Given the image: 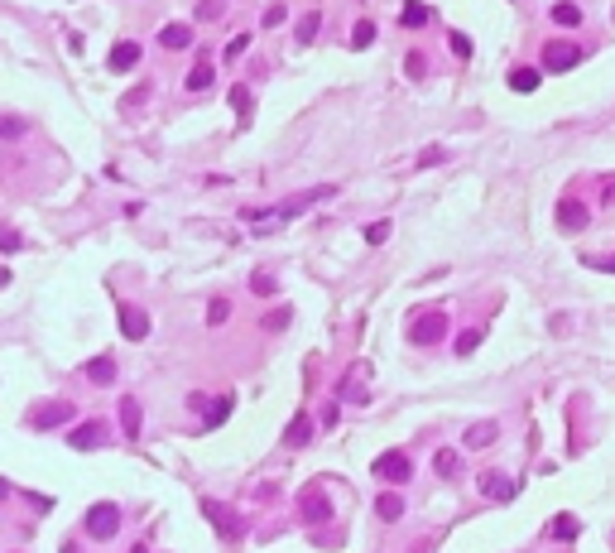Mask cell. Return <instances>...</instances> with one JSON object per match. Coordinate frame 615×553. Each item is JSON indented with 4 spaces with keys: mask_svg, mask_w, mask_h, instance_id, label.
<instances>
[{
    "mask_svg": "<svg viewBox=\"0 0 615 553\" xmlns=\"http://www.w3.org/2000/svg\"><path fill=\"white\" fill-rule=\"evenodd\" d=\"M116 529H120V510H116L111 500H101V505L87 510V534H92V539H111Z\"/></svg>",
    "mask_w": 615,
    "mask_h": 553,
    "instance_id": "cell-1",
    "label": "cell"
},
{
    "mask_svg": "<svg viewBox=\"0 0 615 553\" xmlns=\"http://www.w3.org/2000/svg\"><path fill=\"white\" fill-rule=\"evenodd\" d=\"M68 442H73L77 452H97V447L106 442V423H101V418H87V423H77V428L68 433Z\"/></svg>",
    "mask_w": 615,
    "mask_h": 553,
    "instance_id": "cell-2",
    "label": "cell"
},
{
    "mask_svg": "<svg viewBox=\"0 0 615 553\" xmlns=\"http://www.w3.org/2000/svg\"><path fill=\"white\" fill-rule=\"evenodd\" d=\"M409 457H404V452H380V457H375V476H380V481H395V486H404V481H409Z\"/></svg>",
    "mask_w": 615,
    "mask_h": 553,
    "instance_id": "cell-3",
    "label": "cell"
},
{
    "mask_svg": "<svg viewBox=\"0 0 615 553\" xmlns=\"http://www.w3.org/2000/svg\"><path fill=\"white\" fill-rule=\"evenodd\" d=\"M116 313H120V332L130 337V342H144L149 337V313L135 304H116Z\"/></svg>",
    "mask_w": 615,
    "mask_h": 553,
    "instance_id": "cell-4",
    "label": "cell"
},
{
    "mask_svg": "<svg viewBox=\"0 0 615 553\" xmlns=\"http://www.w3.org/2000/svg\"><path fill=\"white\" fill-rule=\"evenodd\" d=\"M303 520H308V525H327V520H332V500H327L322 486H308V491H303Z\"/></svg>",
    "mask_w": 615,
    "mask_h": 553,
    "instance_id": "cell-5",
    "label": "cell"
},
{
    "mask_svg": "<svg viewBox=\"0 0 615 553\" xmlns=\"http://www.w3.org/2000/svg\"><path fill=\"white\" fill-rule=\"evenodd\" d=\"M202 515L216 525V534H231V539H241V520L226 510V505H216V500H202Z\"/></svg>",
    "mask_w": 615,
    "mask_h": 553,
    "instance_id": "cell-6",
    "label": "cell"
},
{
    "mask_svg": "<svg viewBox=\"0 0 615 553\" xmlns=\"http://www.w3.org/2000/svg\"><path fill=\"white\" fill-rule=\"evenodd\" d=\"M582 58V49H572V44H548L543 49V68H553V73H567L572 63Z\"/></svg>",
    "mask_w": 615,
    "mask_h": 553,
    "instance_id": "cell-7",
    "label": "cell"
},
{
    "mask_svg": "<svg viewBox=\"0 0 615 553\" xmlns=\"http://www.w3.org/2000/svg\"><path fill=\"white\" fill-rule=\"evenodd\" d=\"M447 332V323H442V313H428V318H418L414 323V342H423V347H433L437 337Z\"/></svg>",
    "mask_w": 615,
    "mask_h": 553,
    "instance_id": "cell-8",
    "label": "cell"
},
{
    "mask_svg": "<svg viewBox=\"0 0 615 553\" xmlns=\"http://www.w3.org/2000/svg\"><path fill=\"white\" fill-rule=\"evenodd\" d=\"M318 197H332V188L322 183V188H313V193L289 197V202H279V207H274V217H294V212H303V207H308V202H318Z\"/></svg>",
    "mask_w": 615,
    "mask_h": 553,
    "instance_id": "cell-9",
    "label": "cell"
},
{
    "mask_svg": "<svg viewBox=\"0 0 615 553\" xmlns=\"http://www.w3.org/2000/svg\"><path fill=\"white\" fill-rule=\"evenodd\" d=\"M68 418H73V404H44L29 423H34V428H58V423H68Z\"/></svg>",
    "mask_w": 615,
    "mask_h": 553,
    "instance_id": "cell-10",
    "label": "cell"
},
{
    "mask_svg": "<svg viewBox=\"0 0 615 553\" xmlns=\"http://www.w3.org/2000/svg\"><path fill=\"white\" fill-rule=\"evenodd\" d=\"M135 63H139V44H130V39H125V44H116V49H111V73H130Z\"/></svg>",
    "mask_w": 615,
    "mask_h": 553,
    "instance_id": "cell-11",
    "label": "cell"
},
{
    "mask_svg": "<svg viewBox=\"0 0 615 553\" xmlns=\"http://www.w3.org/2000/svg\"><path fill=\"white\" fill-rule=\"evenodd\" d=\"M308 438H313V418H308V414H298L294 423L284 428V447H303Z\"/></svg>",
    "mask_w": 615,
    "mask_h": 553,
    "instance_id": "cell-12",
    "label": "cell"
},
{
    "mask_svg": "<svg viewBox=\"0 0 615 553\" xmlns=\"http://www.w3.org/2000/svg\"><path fill=\"white\" fill-rule=\"evenodd\" d=\"M399 25L404 29H423V25H428V5H423V0H404Z\"/></svg>",
    "mask_w": 615,
    "mask_h": 553,
    "instance_id": "cell-13",
    "label": "cell"
},
{
    "mask_svg": "<svg viewBox=\"0 0 615 553\" xmlns=\"http://www.w3.org/2000/svg\"><path fill=\"white\" fill-rule=\"evenodd\" d=\"M87 380H92V385H111V380H116V361L111 356L87 361Z\"/></svg>",
    "mask_w": 615,
    "mask_h": 553,
    "instance_id": "cell-14",
    "label": "cell"
},
{
    "mask_svg": "<svg viewBox=\"0 0 615 553\" xmlns=\"http://www.w3.org/2000/svg\"><path fill=\"white\" fill-rule=\"evenodd\" d=\"M558 221L567 226V231H582V226H587V207H582V202H562Z\"/></svg>",
    "mask_w": 615,
    "mask_h": 553,
    "instance_id": "cell-15",
    "label": "cell"
},
{
    "mask_svg": "<svg viewBox=\"0 0 615 553\" xmlns=\"http://www.w3.org/2000/svg\"><path fill=\"white\" fill-rule=\"evenodd\" d=\"M159 44L163 49H187V44H192V25H168L159 34Z\"/></svg>",
    "mask_w": 615,
    "mask_h": 553,
    "instance_id": "cell-16",
    "label": "cell"
},
{
    "mask_svg": "<svg viewBox=\"0 0 615 553\" xmlns=\"http://www.w3.org/2000/svg\"><path fill=\"white\" fill-rule=\"evenodd\" d=\"M120 428L125 438H139V399H120Z\"/></svg>",
    "mask_w": 615,
    "mask_h": 553,
    "instance_id": "cell-17",
    "label": "cell"
},
{
    "mask_svg": "<svg viewBox=\"0 0 615 553\" xmlns=\"http://www.w3.org/2000/svg\"><path fill=\"white\" fill-rule=\"evenodd\" d=\"M495 433H500L495 423H471L466 438H461V447H485V442H495Z\"/></svg>",
    "mask_w": 615,
    "mask_h": 553,
    "instance_id": "cell-18",
    "label": "cell"
},
{
    "mask_svg": "<svg viewBox=\"0 0 615 553\" xmlns=\"http://www.w3.org/2000/svg\"><path fill=\"white\" fill-rule=\"evenodd\" d=\"M375 515H380V520H399V515H404V500L395 496V491H385V496L375 500Z\"/></svg>",
    "mask_w": 615,
    "mask_h": 553,
    "instance_id": "cell-19",
    "label": "cell"
},
{
    "mask_svg": "<svg viewBox=\"0 0 615 553\" xmlns=\"http://www.w3.org/2000/svg\"><path fill=\"white\" fill-rule=\"evenodd\" d=\"M231 409H236V399H231V394H221V399H212V409H207V418H202V423H207V428H216V423H226V414H231Z\"/></svg>",
    "mask_w": 615,
    "mask_h": 553,
    "instance_id": "cell-20",
    "label": "cell"
},
{
    "mask_svg": "<svg viewBox=\"0 0 615 553\" xmlns=\"http://www.w3.org/2000/svg\"><path fill=\"white\" fill-rule=\"evenodd\" d=\"M433 471H437V476H456V471H461V457H456L452 447H442V452L433 457Z\"/></svg>",
    "mask_w": 615,
    "mask_h": 553,
    "instance_id": "cell-21",
    "label": "cell"
},
{
    "mask_svg": "<svg viewBox=\"0 0 615 553\" xmlns=\"http://www.w3.org/2000/svg\"><path fill=\"white\" fill-rule=\"evenodd\" d=\"M553 25H562V29L582 25V10H577V5H572V0H562V5H553Z\"/></svg>",
    "mask_w": 615,
    "mask_h": 553,
    "instance_id": "cell-22",
    "label": "cell"
},
{
    "mask_svg": "<svg viewBox=\"0 0 615 553\" xmlns=\"http://www.w3.org/2000/svg\"><path fill=\"white\" fill-rule=\"evenodd\" d=\"M25 130H29L25 116H0V139H20Z\"/></svg>",
    "mask_w": 615,
    "mask_h": 553,
    "instance_id": "cell-23",
    "label": "cell"
},
{
    "mask_svg": "<svg viewBox=\"0 0 615 553\" xmlns=\"http://www.w3.org/2000/svg\"><path fill=\"white\" fill-rule=\"evenodd\" d=\"M509 87H514V92H534L538 73H534V68H514V73H509Z\"/></svg>",
    "mask_w": 615,
    "mask_h": 553,
    "instance_id": "cell-24",
    "label": "cell"
},
{
    "mask_svg": "<svg viewBox=\"0 0 615 553\" xmlns=\"http://www.w3.org/2000/svg\"><path fill=\"white\" fill-rule=\"evenodd\" d=\"M481 491H485L490 500H509V496H514V486H509L505 476H485V486H481Z\"/></svg>",
    "mask_w": 615,
    "mask_h": 553,
    "instance_id": "cell-25",
    "label": "cell"
},
{
    "mask_svg": "<svg viewBox=\"0 0 615 553\" xmlns=\"http://www.w3.org/2000/svg\"><path fill=\"white\" fill-rule=\"evenodd\" d=\"M212 68H207V63H202V68H192V73H187V92H207V87H212Z\"/></svg>",
    "mask_w": 615,
    "mask_h": 553,
    "instance_id": "cell-26",
    "label": "cell"
},
{
    "mask_svg": "<svg viewBox=\"0 0 615 553\" xmlns=\"http://www.w3.org/2000/svg\"><path fill=\"white\" fill-rule=\"evenodd\" d=\"M231 106H236V116H241V125L250 120V87H231Z\"/></svg>",
    "mask_w": 615,
    "mask_h": 553,
    "instance_id": "cell-27",
    "label": "cell"
},
{
    "mask_svg": "<svg viewBox=\"0 0 615 553\" xmlns=\"http://www.w3.org/2000/svg\"><path fill=\"white\" fill-rule=\"evenodd\" d=\"M371 44H375V25H371V20H361L356 34H351V49H371Z\"/></svg>",
    "mask_w": 615,
    "mask_h": 553,
    "instance_id": "cell-28",
    "label": "cell"
},
{
    "mask_svg": "<svg viewBox=\"0 0 615 553\" xmlns=\"http://www.w3.org/2000/svg\"><path fill=\"white\" fill-rule=\"evenodd\" d=\"M226 318H231V304H226V299H212V304H207V323H212V328H221Z\"/></svg>",
    "mask_w": 615,
    "mask_h": 553,
    "instance_id": "cell-29",
    "label": "cell"
},
{
    "mask_svg": "<svg viewBox=\"0 0 615 553\" xmlns=\"http://www.w3.org/2000/svg\"><path fill=\"white\" fill-rule=\"evenodd\" d=\"M318 25H322V15H303V25H298V44H313V39H318Z\"/></svg>",
    "mask_w": 615,
    "mask_h": 553,
    "instance_id": "cell-30",
    "label": "cell"
},
{
    "mask_svg": "<svg viewBox=\"0 0 615 553\" xmlns=\"http://www.w3.org/2000/svg\"><path fill=\"white\" fill-rule=\"evenodd\" d=\"M476 347H481V328H471L466 337H456V356H471Z\"/></svg>",
    "mask_w": 615,
    "mask_h": 553,
    "instance_id": "cell-31",
    "label": "cell"
},
{
    "mask_svg": "<svg viewBox=\"0 0 615 553\" xmlns=\"http://www.w3.org/2000/svg\"><path fill=\"white\" fill-rule=\"evenodd\" d=\"M572 534H577V520H572V515H558V520H553V539H572Z\"/></svg>",
    "mask_w": 615,
    "mask_h": 553,
    "instance_id": "cell-32",
    "label": "cell"
},
{
    "mask_svg": "<svg viewBox=\"0 0 615 553\" xmlns=\"http://www.w3.org/2000/svg\"><path fill=\"white\" fill-rule=\"evenodd\" d=\"M250 289H255V294H274V275H265V270H260V275H250Z\"/></svg>",
    "mask_w": 615,
    "mask_h": 553,
    "instance_id": "cell-33",
    "label": "cell"
},
{
    "mask_svg": "<svg viewBox=\"0 0 615 553\" xmlns=\"http://www.w3.org/2000/svg\"><path fill=\"white\" fill-rule=\"evenodd\" d=\"M385 236H390V221H371V226H366V241H371V246H380Z\"/></svg>",
    "mask_w": 615,
    "mask_h": 553,
    "instance_id": "cell-34",
    "label": "cell"
},
{
    "mask_svg": "<svg viewBox=\"0 0 615 553\" xmlns=\"http://www.w3.org/2000/svg\"><path fill=\"white\" fill-rule=\"evenodd\" d=\"M245 49H250V34H236V39L226 44V63H231V58H241Z\"/></svg>",
    "mask_w": 615,
    "mask_h": 553,
    "instance_id": "cell-35",
    "label": "cell"
},
{
    "mask_svg": "<svg viewBox=\"0 0 615 553\" xmlns=\"http://www.w3.org/2000/svg\"><path fill=\"white\" fill-rule=\"evenodd\" d=\"M221 10H226V5H221V0H202V5H197V20H216V15H221Z\"/></svg>",
    "mask_w": 615,
    "mask_h": 553,
    "instance_id": "cell-36",
    "label": "cell"
},
{
    "mask_svg": "<svg viewBox=\"0 0 615 553\" xmlns=\"http://www.w3.org/2000/svg\"><path fill=\"white\" fill-rule=\"evenodd\" d=\"M0 250H20V231L15 226H0Z\"/></svg>",
    "mask_w": 615,
    "mask_h": 553,
    "instance_id": "cell-37",
    "label": "cell"
},
{
    "mask_svg": "<svg viewBox=\"0 0 615 553\" xmlns=\"http://www.w3.org/2000/svg\"><path fill=\"white\" fill-rule=\"evenodd\" d=\"M447 44H452V54H456V58H471V39H466V34H452Z\"/></svg>",
    "mask_w": 615,
    "mask_h": 553,
    "instance_id": "cell-38",
    "label": "cell"
},
{
    "mask_svg": "<svg viewBox=\"0 0 615 553\" xmlns=\"http://www.w3.org/2000/svg\"><path fill=\"white\" fill-rule=\"evenodd\" d=\"M289 318H294L289 308H274V318H269V332H284V328H289Z\"/></svg>",
    "mask_w": 615,
    "mask_h": 553,
    "instance_id": "cell-39",
    "label": "cell"
},
{
    "mask_svg": "<svg viewBox=\"0 0 615 553\" xmlns=\"http://www.w3.org/2000/svg\"><path fill=\"white\" fill-rule=\"evenodd\" d=\"M404 63H409V77H423V54H409Z\"/></svg>",
    "mask_w": 615,
    "mask_h": 553,
    "instance_id": "cell-40",
    "label": "cell"
},
{
    "mask_svg": "<svg viewBox=\"0 0 615 553\" xmlns=\"http://www.w3.org/2000/svg\"><path fill=\"white\" fill-rule=\"evenodd\" d=\"M265 25H269V29L284 25V5H269V10H265Z\"/></svg>",
    "mask_w": 615,
    "mask_h": 553,
    "instance_id": "cell-41",
    "label": "cell"
},
{
    "mask_svg": "<svg viewBox=\"0 0 615 553\" xmlns=\"http://www.w3.org/2000/svg\"><path fill=\"white\" fill-rule=\"evenodd\" d=\"M0 284H10V270H5V265H0Z\"/></svg>",
    "mask_w": 615,
    "mask_h": 553,
    "instance_id": "cell-42",
    "label": "cell"
},
{
    "mask_svg": "<svg viewBox=\"0 0 615 553\" xmlns=\"http://www.w3.org/2000/svg\"><path fill=\"white\" fill-rule=\"evenodd\" d=\"M130 553H149V549H144V544H135V549H130Z\"/></svg>",
    "mask_w": 615,
    "mask_h": 553,
    "instance_id": "cell-43",
    "label": "cell"
},
{
    "mask_svg": "<svg viewBox=\"0 0 615 553\" xmlns=\"http://www.w3.org/2000/svg\"><path fill=\"white\" fill-rule=\"evenodd\" d=\"M5 491H10V486H5V481H0V496H5Z\"/></svg>",
    "mask_w": 615,
    "mask_h": 553,
    "instance_id": "cell-44",
    "label": "cell"
},
{
    "mask_svg": "<svg viewBox=\"0 0 615 553\" xmlns=\"http://www.w3.org/2000/svg\"><path fill=\"white\" fill-rule=\"evenodd\" d=\"M418 553H433V549H428V544H423V549H418Z\"/></svg>",
    "mask_w": 615,
    "mask_h": 553,
    "instance_id": "cell-45",
    "label": "cell"
}]
</instances>
